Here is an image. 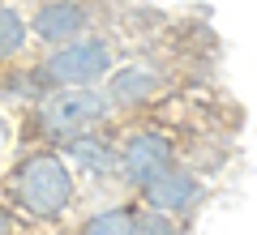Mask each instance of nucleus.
Returning <instances> with one entry per match:
<instances>
[{"mask_svg": "<svg viewBox=\"0 0 257 235\" xmlns=\"http://www.w3.org/2000/svg\"><path fill=\"white\" fill-rule=\"evenodd\" d=\"M107 0H35L30 5V39H35V56L56 52L64 43H77L86 35L111 30Z\"/></svg>", "mask_w": 257, "mask_h": 235, "instance_id": "6", "label": "nucleus"}, {"mask_svg": "<svg viewBox=\"0 0 257 235\" xmlns=\"http://www.w3.org/2000/svg\"><path fill=\"white\" fill-rule=\"evenodd\" d=\"M184 145H189V137L176 124L159 120V116L120 124V163H116L120 192H124V197H138L150 180H159L167 167L180 163Z\"/></svg>", "mask_w": 257, "mask_h": 235, "instance_id": "5", "label": "nucleus"}, {"mask_svg": "<svg viewBox=\"0 0 257 235\" xmlns=\"http://www.w3.org/2000/svg\"><path fill=\"white\" fill-rule=\"evenodd\" d=\"M73 235H133V201H99L94 209H86L77 218Z\"/></svg>", "mask_w": 257, "mask_h": 235, "instance_id": "9", "label": "nucleus"}, {"mask_svg": "<svg viewBox=\"0 0 257 235\" xmlns=\"http://www.w3.org/2000/svg\"><path fill=\"white\" fill-rule=\"evenodd\" d=\"M184 86H193L189 64L184 60H167V56L146 52L128 56L107 82H103V99H107L116 124H133V120H146L155 107H163L172 94H180Z\"/></svg>", "mask_w": 257, "mask_h": 235, "instance_id": "4", "label": "nucleus"}, {"mask_svg": "<svg viewBox=\"0 0 257 235\" xmlns=\"http://www.w3.org/2000/svg\"><path fill=\"white\" fill-rule=\"evenodd\" d=\"M138 52H146V43H128V39L116 35V26H111V30L77 39V43H64V47H56V52L35 56L30 69H35V77H39L43 90H60V86L64 90H103V82Z\"/></svg>", "mask_w": 257, "mask_h": 235, "instance_id": "3", "label": "nucleus"}, {"mask_svg": "<svg viewBox=\"0 0 257 235\" xmlns=\"http://www.w3.org/2000/svg\"><path fill=\"white\" fill-rule=\"evenodd\" d=\"M0 201L30 231H56L77 214L82 188L60 150H22L13 167L0 175Z\"/></svg>", "mask_w": 257, "mask_h": 235, "instance_id": "1", "label": "nucleus"}, {"mask_svg": "<svg viewBox=\"0 0 257 235\" xmlns=\"http://www.w3.org/2000/svg\"><path fill=\"white\" fill-rule=\"evenodd\" d=\"M116 124L103 90H43L22 111V141L26 150H64L99 128Z\"/></svg>", "mask_w": 257, "mask_h": 235, "instance_id": "2", "label": "nucleus"}, {"mask_svg": "<svg viewBox=\"0 0 257 235\" xmlns=\"http://www.w3.org/2000/svg\"><path fill=\"white\" fill-rule=\"evenodd\" d=\"M30 5H35V0H0V73L35 60Z\"/></svg>", "mask_w": 257, "mask_h": 235, "instance_id": "8", "label": "nucleus"}, {"mask_svg": "<svg viewBox=\"0 0 257 235\" xmlns=\"http://www.w3.org/2000/svg\"><path fill=\"white\" fill-rule=\"evenodd\" d=\"M0 235H30V226L22 222V218L5 205V201H0Z\"/></svg>", "mask_w": 257, "mask_h": 235, "instance_id": "11", "label": "nucleus"}, {"mask_svg": "<svg viewBox=\"0 0 257 235\" xmlns=\"http://www.w3.org/2000/svg\"><path fill=\"white\" fill-rule=\"evenodd\" d=\"M210 188H214V171L180 158L176 167H167L159 180H150L138 197H128V201H138V205L155 209V214H172V218H184V222H189V218L206 205Z\"/></svg>", "mask_w": 257, "mask_h": 235, "instance_id": "7", "label": "nucleus"}, {"mask_svg": "<svg viewBox=\"0 0 257 235\" xmlns=\"http://www.w3.org/2000/svg\"><path fill=\"white\" fill-rule=\"evenodd\" d=\"M133 235H189V222L172 214H155L133 201Z\"/></svg>", "mask_w": 257, "mask_h": 235, "instance_id": "10", "label": "nucleus"}]
</instances>
